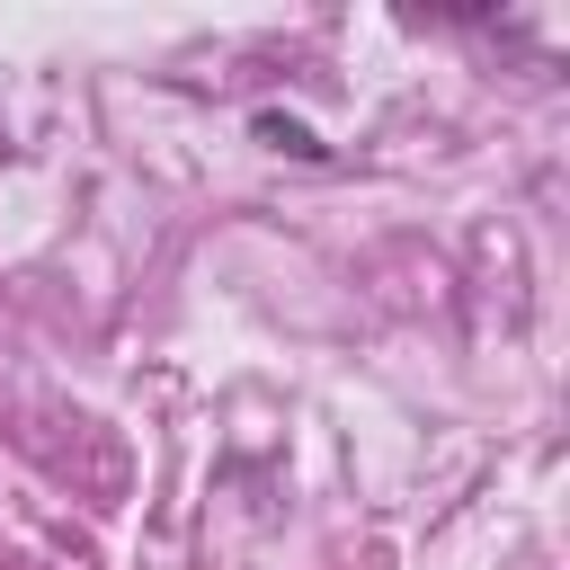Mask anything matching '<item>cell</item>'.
I'll return each mask as SVG.
<instances>
[{"mask_svg": "<svg viewBox=\"0 0 570 570\" xmlns=\"http://www.w3.org/2000/svg\"><path fill=\"white\" fill-rule=\"evenodd\" d=\"M258 142H276V151H294V160H330V142H321L303 116H276V107H258Z\"/></svg>", "mask_w": 570, "mask_h": 570, "instance_id": "cell-1", "label": "cell"}]
</instances>
